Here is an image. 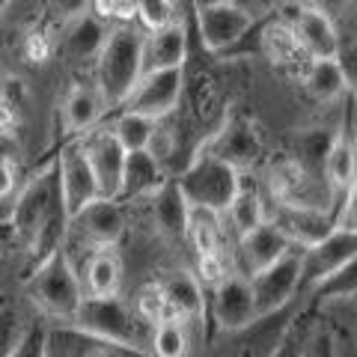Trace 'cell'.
<instances>
[{
    "label": "cell",
    "instance_id": "obj_1",
    "mask_svg": "<svg viewBox=\"0 0 357 357\" xmlns=\"http://www.w3.org/2000/svg\"><path fill=\"white\" fill-rule=\"evenodd\" d=\"M143 36L146 33L131 24H114L107 33V42L96 60V84L107 110L126 107L128 96L143 77Z\"/></svg>",
    "mask_w": 357,
    "mask_h": 357
},
{
    "label": "cell",
    "instance_id": "obj_2",
    "mask_svg": "<svg viewBox=\"0 0 357 357\" xmlns=\"http://www.w3.org/2000/svg\"><path fill=\"white\" fill-rule=\"evenodd\" d=\"M84 295H86V289L81 283V277H77L66 248L33 268V274L27 280L30 304L39 307L45 316H51L57 321H72Z\"/></svg>",
    "mask_w": 357,
    "mask_h": 357
},
{
    "label": "cell",
    "instance_id": "obj_3",
    "mask_svg": "<svg viewBox=\"0 0 357 357\" xmlns=\"http://www.w3.org/2000/svg\"><path fill=\"white\" fill-rule=\"evenodd\" d=\"M69 325L81 328L86 333H96V337H105V340L140 345V349H149V342H152V328L137 316L134 304L122 301L119 295H110V298L84 295L81 307H77Z\"/></svg>",
    "mask_w": 357,
    "mask_h": 357
},
{
    "label": "cell",
    "instance_id": "obj_4",
    "mask_svg": "<svg viewBox=\"0 0 357 357\" xmlns=\"http://www.w3.org/2000/svg\"><path fill=\"white\" fill-rule=\"evenodd\" d=\"M178 185L191 206H206L223 215L241 188V170L208 149L194 155L191 164L178 176Z\"/></svg>",
    "mask_w": 357,
    "mask_h": 357
},
{
    "label": "cell",
    "instance_id": "obj_5",
    "mask_svg": "<svg viewBox=\"0 0 357 357\" xmlns=\"http://www.w3.org/2000/svg\"><path fill=\"white\" fill-rule=\"evenodd\" d=\"M63 208L66 203H63V188H60V161H51L15 197L13 227L18 232L21 248H30L33 238L39 236V229Z\"/></svg>",
    "mask_w": 357,
    "mask_h": 357
},
{
    "label": "cell",
    "instance_id": "obj_6",
    "mask_svg": "<svg viewBox=\"0 0 357 357\" xmlns=\"http://www.w3.org/2000/svg\"><path fill=\"white\" fill-rule=\"evenodd\" d=\"M301 268H304V250L292 248L283 259H277L274 265H268L259 274L250 277V289H253L259 319L283 310L289 301L295 298V292L301 289Z\"/></svg>",
    "mask_w": 357,
    "mask_h": 357
},
{
    "label": "cell",
    "instance_id": "obj_7",
    "mask_svg": "<svg viewBox=\"0 0 357 357\" xmlns=\"http://www.w3.org/2000/svg\"><path fill=\"white\" fill-rule=\"evenodd\" d=\"M185 66L176 69H158V72H146L134 86V93L128 96L126 110H137L152 119H167L182 107L185 98Z\"/></svg>",
    "mask_w": 357,
    "mask_h": 357
},
{
    "label": "cell",
    "instance_id": "obj_8",
    "mask_svg": "<svg viewBox=\"0 0 357 357\" xmlns=\"http://www.w3.org/2000/svg\"><path fill=\"white\" fill-rule=\"evenodd\" d=\"M259 24L236 3L197 6V33L208 54H227L238 48L241 39Z\"/></svg>",
    "mask_w": 357,
    "mask_h": 357
},
{
    "label": "cell",
    "instance_id": "obj_9",
    "mask_svg": "<svg viewBox=\"0 0 357 357\" xmlns=\"http://www.w3.org/2000/svg\"><path fill=\"white\" fill-rule=\"evenodd\" d=\"M126 236V215L119 208V199L98 197L96 203L81 208L69 223V238L93 250L116 248Z\"/></svg>",
    "mask_w": 357,
    "mask_h": 357
},
{
    "label": "cell",
    "instance_id": "obj_10",
    "mask_svg": "<svg viewBox=\"0 0 357 357\" xmlns=\"http://www.w3.org/2000/svg\"><path fill=\"white\" fill-rule=\"evenodd\" d=\"M45 349H48V357H155L149 349L96 337V333H86L69 325V321L48 328V345Z\"/></svg>",
    "mask_w": 357,
    "mask_h": 357
},
{
    "label": "cell",
    "instance_id": "obj_11",
    "mask_svg": "<svg viewBox=\"0 0 357 357\" xmlns=\"http://www.w3.org/2000/svg\"><path fill=\"white\" fill-rule=\"evenodd\" d=\"M60 188H63V203L69 218H75L81 208H86L89 203H96L102 197V188H98V178L93 170V161H89L86 143L75 140L69 143L60 155Z\"/></svg>",
    "mask_w": 357,
    "mask_h": 357
},
{
    "label": "cell",
    "instance_id": "obj_12",
    "mask_svg": "<svg viewBox=\"0 0 357 357\" xmlns=\"http://www.w3.org/2000/svg\"><path fill=\"white\" fill-rule=\"evenodd\" d=\"M283 236L295 248H312L321 238H328L337 229V215L325 206H304V203H277L274 211L268 215Z\"/></svg>",
    "mask_w": 357,
    "mask_h": 357
},
{
    "label": "cell",
    "instance_id": "obj_13",
    "mask_svg": "<svg viewBox=\"0 0 357 357\" xmlns=\"http://www.w3.org/2000/svg\"><path fill=\"white\" fill-rule=\"evenodd\" d=\"M211 316L223 331H244L253 321H259L248 274H227L211 289Z\"/></svg>",
    "mask_w": 357,
    "mask_h": 357
},
{
    "label": "cell",
    "instance_id": "obj_14",
    "mask_svg": "<svg viewBox=\"0 0 357 357\" xmlns=\"http://www.w3.org/2000/svg\"><path fill=\"white\" fill-rule=\"evenodd\" d=\"M357 253V229L337 227L328 238H321L312 248H304V268H301V289H316L321 280H328L333 271Z\"/></svg>",
    "mask_w": 357,
    "mask_h": 357
},
{
    "label": "cell",
    "instance_id": "obj_15",
    "mask_svg": "<svg viewBox=\"0 0 357 357\" xmlns=\"http://www.w3.org/2000/svg\"><path fill=\"white\" fill-rule=\"evenodd\" d=\"M89 161H93V170L98 178V188H102L105 199H119L122 191V173H126V158L128 149L119 143V137L114 131H96L84 140Z\"/></svg>",
    "mask_w": 357,
    "mask_h": 357
},
{
    "label": "cell",
    "instance_id": "obj_16",
    "mask_svg": "<svg viewBox=\"0 0 357 357\" xmlns=\"http://www.w3.org/2000/svg\"><path fill=\"white\" fill-rule=\"evenodd\" d=\"M298 42L304 45V51L312 60H337L342 45H340V33L337 24L328 13H321L319 6H298V15L292 21Z\"/></svg>",
    "mask_w": 357,
    "mask_h": 357
},
{
    "label": "cell",
    "instance_id": "obj_17",
    "mask_svg": "<svg viewBox=\"0 0 357 357\" xmlns=\"http://www.w3.org/2000/svg\"><path fill=\"white\" fill-rule=\"evenodd\" d=\"M292 248L295 244L289 241L271 220H265L262 227H256L250 232H244V236H238V259H241V268H244V274L248 277L259 274L262 268L274 265L277 259H283Z\"/></svg>",
    "mask_w": 357,
    "mask_h": 357
},
{
    "label": "cell",
    "instance_id": "obj_18",
    "mask_svg": "<svg viewBox=\"0 0 357 357\" xmlns=\"http://www.w3.org/2000/svg\"><path fill=\"white\" fill-rule=\"evenodd\" d=\"M188 60V30L182 21H170L143 36V75L158 69H176Z\"/></svg>",
    "mask_w": 357,
    "mask_h": 357
},
{
    "label": "cell",
    "instance_id": "obj_19",
    "mask_svg": "<svg viewBox=\"0 0 357 357\" xmlns=\"http://www.w3.org/2000/svg\"><path fill=\"white\" fill-rule=\"evenodd\" d=\"M107 33H110V24L93 13L69 21L66 33H63V45H60L66 63H72V66L96 63L107 42Z\"/></svg>",
    "mask_w": 357,
    "mask_h": 357
},
{
    "label": "cell",
    "instance_id": "obj_20",
    "mask_svg": "<svg viewBox=\"0 0 357 357\" xmlns=\"http://www.w3.org/2000/svg\"><path fill=\"white\" fill-rule=\"evenodd\" d=\"M149 199L152 208V223L158 232L170 238H188V223H191V203L178 185V178H167V182L155 191Z\"/></svg>",
    "mask_w": 357,
    "mask_h": 357
},
{
    "label": "cell",
    "instance_id": "obj_21",
    "mask_svg": "<svg viewBox=\"0 0 357 357\" xmlns=\"http://www.w3.org/2000/svg\"><path fill=\"white\" fill-rule=\"evenodd\" d=\"M211 152H215L218 158L229 161L232 167H238V170H244V167H250L256 158H259L262 140L248 119L236 116L218 131L215 140H211Z\"/></svg>",
    "mask_w": 357,
    "mask_h": 357
},
{
    "label": "cell",
    "instance_id": "obj_22",
    "mask_svg": "<svg viewBox=\"0 0 357 357\" xmlns=\"http://www.w3.org/2000/svg\"><path fill=\"white\" fill-rule=\"evenodd\" d=\"M325 182H328L331 199L342 206V199L349 197L351 185L357 182V143L351 134L337 131V137H333L325 158Z\"/></svg>",
    "mask_w": 357,
    "mask_h": 357
},
{
    "label": "cell",
    "instance_id": "obj_23",
    "mask_svg": "<svg viewBox=\"0 0 357 357\" xmlns=\"http://www.w3.org/2000/svg\"><path fill=\"white\" fill-rule=\"evenodd\" d=\"M167 182L164 164L155 158L149 149L128 152L126 158V173H122V191L119 203H131V199H146Z\"/></svg>",
    "mask_w": 357,
    "mask_h": 357
},
{
    "label": "cell",
    "instance_id": "obj_24",
    "mask_svg": "<svg viewBox=\"0 0 357 357\" xmlns=\"http://www.w3.org/2000/svg\"><path fill=\"white\" fill-rule=\"evenodd\" d=\"M259 51L274 66H280V69H301V66L307 69L312 60L304 51V45L298 42L295 27L283 24V21H274V18H268L265 27L259 30Z\"/></svg>",
    "mask_w": 357,
    "mask_h": 357
},
{
    "label": "cell",
    "instance_id": "obj_25",
    "mask_svg": "<svg viewBox=\"0 0 357 357\" xmlns=\"http://www.w3.org/2000/svg\"><path fill=\"white\" fill-rule=\"evenodd\" d=\"M107 110L98 84H75L63 98V122L69 134H84Z\"/></svg>",
    "mask_w": 357,
    "mask_h": 357
},
{
    "label": "cell",
    "instance_id": "obj_26",
    "mask_svg": "<svg viewBox=\"0 0 357 357\" xmlns=\"http://www.w3.org/2000/svg\"><path fill=\"white\" fill-rule=\"evenodd\" d=\"M161 289L167 295V304H170V312L178 316L182 321H194L203 316V283L197 280V274L191 271H173L161 280Z\"/></svg>",
    "mask_w": 357,
    "mask_h": 357
},
{
    "label": "cell",
    "instance_id": "obj_27",
    "mask_svg": "<svg viewBox=\"0 0 357 357\" xmlns=\"http://www.w3.org/2000/svg\"><path fill=\"white\" fill-rule=\"evenodd\" d=\"M84 286H86V295H98V298L119 295V289H122V259L116 256L114 248L89 253L86 268H84Z\"/></svg>",
    "mask_w": 357,
    "mask_h": 357
},
{
    "label": "cell",
    "instance_id": "obj_28",
    "mask_svg": "<svg viewBox=\"0 0 357 357\" xmlns=\"http://www.w3.org/2000/svg\"><path fill=\"white\" fill-rule=\"evenodd\" d=\"M304 86H307V93L321 105L337 102L345 89H349L340 57L337 60H310V66L304 69Z\"/></svg>",
    "mask_w": 357,
    "mask_h": 357
},
{
    "label": "cell",
    "instance_id": "obj_29",
    "mask_svg": "<svg viewBox=\"0 0 357 357\" xmlns=\"http://www.w3.org/2000/svg\"><path fill=\"white\" fill-rule=\"evenodd\" d=\"M227 215H229V223H232V229H236L238 236H244V232H250L256 227H262V223L268 220L259 188H256L253 182L248 185L244 182V176H241V188H238L236 199H232L229 208H227Z\"/></svg>",
    "mask_w": 357,
    "mask_h": 357
},
{
    "label": "cell",
    "instance_id": "obj_30",
    "mask_svg": "<svg viewBox=\"0 0 357 357\" xmlns=\"http://www.w3.org/2000/svg\"><path fill=\"white\" fill-rule=\"evenodd\" d=\"M110 131L116 134L119 143L128 152H140V149H149L155 131H158V119H152L146 114H137V110H122V114L114 119Z\"/></svg>",
    "mask_w": 357,
    "mask_h": 357
},
{
    "label": "cell",
    "instance_id": "obj_31",
    "mask_svg": "<svg viewBox=\"0 0 357 357\" xmlns=\"http://www.w3.org/2000/svg\"><path fill=\"white\" fill-rule=\"evenodd\" d=\"M188 238H191L197 256L220 250V211L206 206H191V223H188Z\"/></svg>",
    "mask_w": 357,
    "mask_h": 357
},
{
    "label": "cell",
    "instance_id": "obj_32",
    "mask_svg": "<svg viewBox=\"0 0 357 357\" xmlns=\"http://www.w3.org/2000/svg\"><path fill=\"white\" fill-rule=\"evenodd\" d=\"M188 321L178 316H167L164 321L152 328L149 351L155 357H185L188 354Z\"/></svg>",
    "mask_w": 357,
    "mask_h": 357
},
{
    "label": "cell",
    "instance_id": "obj_33",
    "mask_svg": "<svg viewBox=\"0 0 357 357\" xmlns=\"http://www.w3.org/2000/svg\"><path fill=\"white\" fill-rule=\"evenodd\" d=\"M312 295L319 301H351V298H357V253L340 268V271H333L328 280H321L316 289H312Z\"/></svg>",
    "mask_w": 357,
    "mask_h": 357
},
{
    "label": "cell",
    "instance_id": "obj_34",
    "mask_svg": "<svg viewBox=\"0 0 357 357\" xmlns=\"http://www.w3.org/2000/svg\"><path fill=\"white\" fill-rule=\"evenodd\" d=\"M131 304H134L137 316L146 321L149 328H155V325H158V321H164L167 316H173V312H170V304H167V295H164V289H161V280L140 286Z\"/></svg>",
    "mask_w": 357,
    "mask_h": 357
},
{
    "label": "cell",
    "instance_id": "obj_35",
    "mask_svg": "<svg viewBox=\"0 0 357 357\" xmlns=\"http://www.w3.org/2000/svg\"><path fill=\"white\" fill-rule=\"evenodd\" d=\"M30 321H24L21 310L15 304H0V357H9L15 345L24 337Z\"/></svg>",
    "mask_w": 357,
    "mask_h": 357
},
{
    "label": "cell",
    "instance_id": "obj_36",
    "mask_svg": "<svg viewBox=\"0 0 357 357\" xmlns=\"http://www.w3.org/2000/svg\"><path fill=\"white\" fill-rule=\"evenodd\" d=\"M131 9L146 30H158L176 21V0H131Z\"/></svg>",
    "mask_w": 357,
    "mask_h": 357
},
{
    "label": "cell",
    "instance_id": "obj_37",
    "mask_svg": "<svg viewBox=\"0 0 357 357\" xmlns=\"http://www.w3.org/2000/svg\"><path fill=\"white\" fill-rule=\"evenodd\" d=\"M48 325H42V321H30L24 337L21 342L15 345V351L9 357H48Z\"/></svg>",
    "mask_w": 357,
    "mask_h": 357
},
{
    "label": "cell",
    "instance_id": "obj_38",
    "mask_svg": "<svg viewBox=\"0 0 357 357\" xmlns=\"http://www.w3.org/2000/svg\"><path fill=\"white\" fill-rule=\"evenodd\" d=\"M194 274H197V280L203 283V286L215 289V286L223 280V277L229 274V268H227V262H223L220 250H211V253H199V256H197Z\"/></svg>",
    "mask_w": 357,
    "mask_h": 357
},
{
    "label": "cell",
    "instance_id": "obj_39",
    "mask_svg": "<svg viewBox=\"0 0 357 357\" xmlns=\"http://www.w3.org/2000/svg\"><path fill=\"white\" fill-rule=\"evenodd\" d=\"M51 51H54V45H51V39L45 36V33H39V30H33L30 36L24 39V54H27V60L30 63H45L51 57Z\"/></svg>",
    "mask_w": 357,
    "mask_h": 357
},
{
    "label": "cell",
    "instance_id": "obj_40",
    "mask_svg": "<svg viewBox=\"0 0 357 357\" xmlns=\"http://www.w3.org/2000/svg\"><path fill=\"white\" fill-rule=\"evenodd\" d=\"M89 3H93V0H48L51 13L57 15L60 21H66V24L75 21V18H81V15H86Z\"/></svg>",
    "mask_w": 357,
    "mask_h": 357
},
{
    "label": "cell",
    "instance_id": "obj_41",
    "mask_svg": "<svg viewBox=\"0 0 357 357\" xmlns=\"http://www.w3.org/2000/svg\"><path fill=\"white\" fill-rule=\"evenodd\" d=\"M236 6H241L253 21H268L277 9H280L286 0H232Z\"/></svg>",
    "mask_w": 357,
    "mask_h": 357
},
{
    "label": "cell",
    "instance_id": "obj_42",
    "mask_svg": "<svg viewBox=\"0 0 357 357\" xmlns=\"http://www.w3.org/2000/svg\"><path fill=\"white\" fill-rule=\"evenodd\" d=\"M18 185V173H15V161L0 155V199H13Z\"/></svg>",
    "mask_w": 357,
    "mask_h": 357
},
{
    "label": "cell",
    "instance_id": "obj_43",
    "mask_svg": "<svg viewBox=\"0 0 357 357\" xmlns=\"http://www.w3.org/2000/svg\"><path fill=\"white\" fill-rule=\"evenodd\" d=\"M337 227L357 229V182L351 185L349 197L342 199V206H340V211H337Z\"/></svg>",
    "mask_w": 357,
    "mask_h": 357
},
{
    "label": "cell",
    "instance_id": "obj_44",
    "mask_svg": "<svg viewBox=\"0 0 357 357\" xmlns=\"http://www.w3.org/2000/svg\"><path fill=\"white\" fill-rule=\"evenodd\" d=\"M122 3H131V0H93L89 13L98 15L102 21H114L116 15H122Z\"/></svg>",
    "mask_w": 357,
    "mask_h": 357
},
{
    "label": "cell",
    "instance_id": "obj_45",
    "mask_svg": "<svg viewBox=\"0 0 357 357\" xmlns=\"http://www.w3.org/2000/svg\"><path fill=\"white\" fill-rule=\"evenodd\" d=\"M340 63H342V72H345V84H349V89L357 96V48H342Z\"/></svg>",
    "mask_w": 357,
    "mask_h": 357
},
{
    "label": "cell",
    "instance_id": "obj_46",
    "mask_svg": "<svg viewBox=\"0 0 357 357\" xmlns=\"http://www.w3.org/2000/svg\"><path fill=\"white\" fill-rule=\"evenodd\" d=\"M312 6H319L321 13H328L331 18H337L340 13H345V6H349V0H312Z\"/></svg>",
    "mask_w": 357,
    "mask_h": 357
},
{
    "label": "cell",
    "instance_id": "obj_47",
    "mask_svg": "<svg viewBox=\"0 0 357 357\" xmlns=\"http://www.w3.org/2000/svg\"><path fill=\"white\" fill-rule=\"evenodd\" d=\"M215 3H232V0H194V6H215Z\"/></svg>",
    "mask_w": 357,
    "mask_h": 357
},
{
    "label": "cell",
    "instance_id": "obj_48",
    "mask_svg": "<svg viewBox=\"0 0 357 357\" xmlns=\"http://www.w3.org/2000/svg\"><path fill=\"white\" fill-rule=\"evenodd\" d=\"M9 6H13V0H0V15H3Z\"/></svg>",
    "mask_w": 357,
    "mask_h": 357
},
{
    "label": "cell",
    "instance_id": "obj_49",
    "mask_svg": "<svg viewBox=\"0 0 357 357\" xmlns=\"http://www.w3.org/2000/svg\"><path fill=\"white\" fill-rule=\"evenodd\" d=\"M286 3H295V6H307V3H312V0H286Z\"/></svg>",
    "mask_w": 357,
    "mask_h": 357
},
{
    "label": "cell",
    "instance_id": "obj_50",
    "mask_svg": "<svg viewBox=\"0 0 357 357\" xmlns=\"http://www.w3.org/2000/svg\"><path fill=\"white\" fill-rule=\"evenodd\" d=\"M3 98H6V86L0 84V102H3Z\"/></svg>",
    "mask_w": 357,
    "mask_h": 357
}]
</instances>
